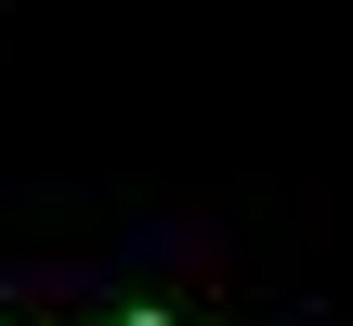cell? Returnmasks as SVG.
Segmentation results:
<instances>
[{
    "label": "cell",
    "instance_id": "cell-1",
    "mask_svg": "<svg viewBox=\"0 0 353 326\" xmlns=\"http://www.w3.org/2000/svg\"><path fill=\"white\" fill-rule=\"evenodd\" d=\"M131 326H157V314H131Z\"/></svg>",
    "mask_w": 353,
    "mask_h": 326
}]
</instances>
